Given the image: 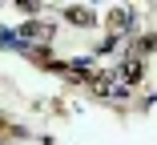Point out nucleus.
<instances>
[{"label":"nucleus","instance_id":"4","mask_svg":"<svg viewBox=\"0 0 157 145\" xmlns=\"http://www.w3.org/2000/svg\"><path fill=\"white\" fill-rule=\"evenodd\" d=\"M65 16H69V20H73V24H93V20H97V16H93V12H89V8H81V4H77V8H69V12H65Z\"/></svg>","mask_w":157,"mask_h":145},{"label":"nucleus","instance_id":"1","mask_svg":"<svg viewBox=\"0 0 157 145\" xmlns=\"http://www.w3.org/2000/svg\"><path fill=\"white\" fill-rule=\"evenodd\" d=\"M129 24H133V12L129 8H113L109 12V28H113V32H125Z\"/></svg>","mask_w":157,"mask_h":145},{"label":"nucleus","instance_id":"3","mask_svg":"<svg viewBox=\"0 0 157 145\" xmlns=\"http://www.w3.org/2000/svg\"><path fill=\"white\" fill-rule=\"evenodd\" d=\"M117 77H121V81H125V85H133V81H141V65H137V61H125V65H121V73H117Z\"/></svg>","mask_w":157,"mask_h":145},{"label":"nucleus","instance_id":"2","mask_svg":"<svg viewBox=\"0 0 157 145\" xmlns=\"http://www.w3.org/2000/svg\"><path fill=\"white\" fill-rule=\"evenodd\" d=\"M24 40H52V28L48 24H24Z\"/></svg>","mask_w":157,"mask_h":145}]
</instances>
